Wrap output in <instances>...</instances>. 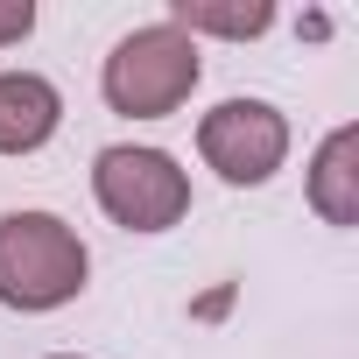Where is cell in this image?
<instances>
[{
	"label": "cell",
	"mask_w": 359,
	"mask_h": 359,
	"mask_svg": "<svg viewBox=\"0 0 359 359\" xmlns=\"http://www.w3.org/2000/svg\"><path fill=\"white\" fill-rule=\"evenodd\" d=\"M198 155L233 191H254L289 162V120L268 99H226V106H212L198 120Z\"/></svg>",
	"instance_id": "obj_4"
},
{
	"label": "cell",
	"mask_w": 359,
	"mask_h": 359,
	"mask_svg": "<svg viewBox=\"0 0 359 359\" xmlns=\"http://www.w3.org/2000/svg\"><path fill=\"white\" fill-rule=\"evenodd\" d=\"M310 205L331 226H359V127H331L310 162Z\"/></svg>",
	"instance_id": "obj_6"
},
{
	"label": "cell",
	"mask_w": 359,
	"mask_h": 359,
	"mask_svg": "<svg viewBox=\"0 0 359 359\" xmlns=\"http://www.w3.org/2000/svg\"><path fill=\"white\" fill-rule=\"evenodd\" d=\"M198 71L205 64H198V43L184 29H176V22H148V29H134V36L113 43V57L99 71V92L127 120H169L198 92Z\"/></svg>",
	"instance_id": "obj_2"
},
{
	"label": "cell",
	"mask_w": 359,
	"mask_h": 359,
	"mask_svg": "<svg viewBox=\"0 0 359 359\" xmlns=\"http://www.w3.org/2000/svg\"><path fill=\"white\" fill-rule=\"evenodd\" d=\"M92 191H99V212L127 233H169L191 212V176L162 148H99Z\"/></svg>",
	"instance_id": "obj_3"
},
{
	"label": "cell",
	"mask_w": 359,
	"mask_h": 359,
	"mask_svg": "<svg viewBox=\"0 0 359 359\" xmlns=\"http://www.w3.org/2000/svg\"><path fill=\"white\" fill-rule=\"evenodd\" d=\"M57 359H71V352H57Z\"/></svg>",
	"instance_id": "obj_9"
},
{
	"label": "cell",
	"mask_w": 359,
	"mask_h": 359,
	"mask_svg": "<svg viewBox=\"0 0 359 359\" xmlns=\"http://www.w3.org/2000/svg\"><path fill=\"white\" fill-rule=\"evenodd\" d=\"M169 22L184 29L191 43H198V36L247 43V36H261V29L275 22V8H268V0H247V8H219V0H176V8H169Z\"/></svg>",
	"instance_id": "obj_7"
},
{
	"label": "cell",
	"mask_w": 359,
	"mask_h": 359,
	"mask_svg": "<svg viewBox=\"0 0 359 359\" xmlns=\"http://www.w3.org/2000/svg\"><path fill=\"white\" fill-rule=\"evenodd\" d=\"M36 29V0H0V50Z\"/></svg>",
	"instance_id": "obj_8"
},
{
	"label": "cell",
	"mask_w": 359,
	"mask_h": 359,
	"mask_svg": "<svg viewBox=\"0 0 359 359\" xmlns=\"http://www.w3.org/2000/svg\"><path fill=\"white\" fill-rule=\"evenodd\" d=\"M64 120V99L43 71H0V155H36Z\"/></svg>",
	"instance_id": "obj_5"
},
{
	"label": "cell",
	"mask_w": 359,
	"mask_h": 359,
	"mask_svg": "<svg viewBox=\"0 0 359 359\" xmlns=\"http://www.w3.org/2000/svg\"><path fill=\"white\" fill-rule=\"evenodd\" d=\"M92 275L85 240L57 212H8L0 219V303L8 310H64Z\"/></svg>",
	"instance_id": "obj_1"
}]
</instances>
